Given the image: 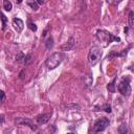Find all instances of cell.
Returning a JSON list of instances; mask_svg holds the SVG:
<instances>
[{
    "mask_svg": "<svg viewBox=\"0 0 134 134\" xmlns=\"http://www.w3.org/2000/svg\"><path fill=\"white\" fill-rule=\"evenodd\" d=\"M96 36V39L98 40V42L103 45V47H107L111 42H119L120 39L118 37H115L113 36L112 34L108 32L107 30H104V29H98L95 34Z\"/></svg>",
    "mask_w": 134,
    "mask_h": 134,
    "instance_id": "obj_1",
    "label": "cell"
},
{
    "mask_svg": "<svg viewBox=\"0 0 134 134\" xmlns=\"http://www.w3.org/2000/svg\"><path fill=\"white\" fill-rule=\"evenodd\" d=\"M65 59V54L63 52H53L50 57H48L45 61V65L47 67V69L52 70L54 68H57L62 61Z\"/></svg>",
    "mask_w": 134,
    "mask_h": 134,
    "instance_id": "obj_2",
    "label": "cell"
},
{
    "mask_svg": "<svg viewBox=\"0 0 134 134\" xmlns=\"http://www.w3.org/2000/svg\"><path fill=\"white\" fill-rule=\"evenodd\" d=\"M100 57H102V50L99 49L98 46L94 45L90 48L89 50V53H88V63L90 66H95L99 60H100Z\"/></svg>",
    "mask_w": 134,
    "mask_h": 134,
    "instance_id": "obj_3",
    "label": "cell"
},
{
    "mask_svg": "<svg viewBox=\"0 0 134 134\" xmlns=\"http://www.w3.org/2000/svg\"><path fill=\"white\" fill-rule=\"evenodd\" d=\"M117 90L124 96H129L131 94L132 89H131V86H130V77L129 76H127V77L124 76L122 77V80L120 81V83L117 86Z\"/></svg>",
    "mask_w": 134,
    "mask_h": 134,
    "instance_id": "obj_4",
    "label": "cell"
},
{
    "mask_svg": "<svg viewBox=\"0 0 134 134\" xmlns=\"http://www.w3.org/2000/svg\"><path fill=\"white\" fill-rule=\"evenodd\" d=\"M110 121L107 117H100L99 119H97L95 122H94V126H93V129H92V132L93 133H96V132H102L104 131L108 126H109Z\"/></svg>",
    "mask_w": 134,
    "mask_h": 134,
    "instance_id": "obj_5",
    "label": "cell"
},
{
    "mask_svg": "<svg viewBox=\"0 0 134 134\" xmlns=\"http://www.w3.org/2000/svg\"><path fill=\"white\" fill-rule=\"evenodd\" d=\"M15 122L17 125H25V126H28L31 130L36 131L37 130V127L34 125L32 120L29 119V118H26V117H19V118H16L15 119Z\"/></svg>",
    "mask_w": 134,
    "mask_h": 134,
    "instance_id": "obj_6",
    "label": "cell"
},
{
    "mask_svg": "<svg viewBox=\"0 0 134 134\" xmlns=\"http://www.w3.org/2000/svg\"><path fill=\"white\" fill-rule=\"evenodd\" d=\"M13 26L17 30V32H21L24 28V22L19 18H14L13 19Z\"/></svg>",
    "mask_w": 134,
    "mask_h": 134,
    "instance_id": "obj_7",
    "label": "cell"
},
{
    "mask_svg": "<svg viewBox=\"0 0 134 134\" xmlns=\"http://www.w3.org/2000/svg\"><path fill=\"white\" fill-rule=\"evenodd\" d=\"M74 44H75L74 39L71 37V38L68 39V41H67L64 45L61 46V49H62V50H72L73 47H74Z\"/></svg>",
    "mask_w": 134,
    "mask_h": 134,
    "instance_id": "obj_8",
    "label": "cell"
},
{
    "mask_svg": "<svg viewBox=\"0 0 134 134\" xmlns=\"http://www.w3.org/2000/svg\"><path fill=\"white\" fill-rule=\"evenodd\" d=\"M50 119V114L49 113H45V114H40L37 117V122L39 125H45L46 122H48V120Z\"/></svg>",
    "mask_w": 134,
    "mask_h": 134,
    "instance_id": "obj_9",
    "label": "cell"
},
{
    "mask_svg": "<svg viewBox=\"0 0 134 134\" xmlns=\"http://www.w3.org/2000/svg\"><path fill=\"white\" fill-rule=\"evenodd\" d=\"M92 81H93V79H92L91 74H86V75H84V77H83V82H84V86H85V87L90 86V85L92 84Z\"/></svg>",
    "mask_w": 134,
    "mask_h": 134,
    "instance_id": "obj_10",
    "label": "cell"
},
{
    "mask_svg": "<svg viewBox=\"0 0 134 134\" xmlns=\"http://www.w3.org/2000/svg\"><path fill=\"white\" fill-rule=\"evenodd\" d=\"M128 21H129V26L130 28L134 29V12H130L128 15Z\"/></svg>",
    "mask_w": 134,
    "mask_h": 134,
    "instance_id": "obj_11",
    "label": "cell"
},
{
    "mask_svg": "<svg viewBox=\"0 0 134 134\" xmlns=\"http://www.w3.org/2000/svg\"><path fill=\"white\" fill-rule=\"evenodd\" d=\"M115 82H116V77L112 80V82H110L108 85H107V89L109 90V92L111 93H114L115 92Z\"/></svg>",
    "mask_w": 134,
    "mask_h": 134,
    "instance_id": "obj_12",
    "label": "cell"
},
{
    "mask_svg": "<svg viewBox=\"0 0 134 134\" xmlns=\"http://www.w3.org/2000/svg\"><path fill=\"white\" fill-rule=\"evenodd\" d=\"M3 8L7 12H10L13 8V4L9 0H3Z\"/></svg>",
    "mask_w": 134,
    "mask_h": 134,
    "instance_id": "obj_13",
    "label": "cell"
},
{
    "mask_svg": "<svg viewBox=\"0 0 134 134\" xmlns=\"http://www.w3.org/2000/svg\"><path fill=\"white\" fill-rule=\"evenodd\" d=\"M45 46H46V49H50V48H52V46H53V39H52L51 36L48 37L47 40L45 41Z\"/></svg>",
    "mask_w": 134,
    "mask_h": 134,
    "instance_id": "obj_14",
    "label": "cell"
},
{
    "mask_svg": "<svg viewBox=\"0 0 134 134\" xmlns=\"http://www.w3.org/2000/svg\"><path fill=\"white\" fill-rule=\"evenodd\" d=\"M117 132L120 133V134H126V133H128V127H127V125H126V124L120 125V126L118 127V129H117Z\"/></svg>",
    "mask_w": 134,
    "mask_h": 134,
    "instance_id": "obj_15",
    "label": "cell"
},
{
    "mask_svg": "<svg viewBox=\"0 0 134 134\" xmlns=\"http://www.w3.org/2000/svg\"><path fill=\"white\" fill-rule=\"evenodd\" d=\"M31 61H32V55H31V53H27V54L25 55V58H24V64H25V66L29 65V64L31 63Z\"/></svg>",
    "mask_w": 134,
    "mask_h": 134,
    "instance_id": "obj_16",
    "label": "cell"
},
{
    "mask_svg": "<svg viewBox=\"0 0 134 134\" xmlns=\"http://www.w3.org/2000/svg\"><path fill=\"white\" fill-rule=\"evenodd\" d=\"M27 4H28L34 10H38V8H39V4H38L37 1H28Z\"/></svg>",
    "mask_w": 134,
    "mask_h": 134,
    "instance_id": "obj_17",
    "label": "cell"
},
{
    "mask_svg": "<svg viewBox=\"0 0 134 134\" xmlns=\"http://www.w3.org/2000/svg\"><path fill=\"white\" fill-rule=\"evenodd\" d=\"M24 58H25V54L23 52H19L17 55H16V61L18 63H21V62H24Z\"/></svg>",
    "mask_w": 134,
    "mask_h": 134,
    "instance_id": "obj_18",
    "label": "cell"
},
{
    "mask_svg": "<svg viewBox=\"0 0 134 134\" xmlns=\"http://www.w3.org/2000/svg\"><path fill=\"white\" fill-rule=\"evenodd\" d=\"M1 20H2V29L4 30L5 29V27H6V23H7V19H6V17H5V15L2 13L1 14Z\"/></svg>",
    "mask_w": 134,
    "mask_h": 134,
    "instance_id": "obj_19",
    "label": "cell"
},
{
    "mask_svg": "<svg viewBox=\"0 0 134 134\" xmlns=\"http://www.w3.org/2000/svg\"><path fill=\"white\" fill-rule=\"evenodd\" d=\"M27 26L29 27V29H30L31 31H37V26H36V24L32 23L30 20H28V22H27Z\"/></svg>",
    "mask_w": 134,
    "mask_h": 134,
    "instance_id": "obj_20",
    "label": "cell"
},
{
    "mask_svg": "<svg viewBox=\"0 0 134 134\" xmlns=\"http://www.w3.org/2000/svg\"><path fill=\"white\" fill-rule=\"evenodd\" d=\"M104 111H106L107 113H111V112H112V110H111V106L108 105V104H106V105L104 106Z\"/></svg>",
    "mask_w": 134,
    "mask_h": 134,
    "instance_id": "obj_21",
    "label": "cell"
},
{
    "mask_svg": "<svg viewBox=\"0 0 134 134\" xmlns=\"http://www.w3.org/2000/svg\"><path fill=\"white\" fill-rule=\"evenodd\" d=\"M0 92H1V102L3 103L5 99V93H4V91H0Z\"/></svg>",
    "mask_w": 134,
    "mask_h": 134,
    "instance_id": "obj_22",
    "label": "cell"
},
{
    "mask_svg": "<svg viewBox=\"0 0 134 134\" xmlns=\"http://www.w3.org/2000/svg\"><path fill=\"white\" fill-rule=\"evenodd\" d=\"M36 1L38 2V4H39V5H43L47 0H36Z\"/></svg>",
    "mask_w": 134,
    "mask_h": 134,
    "instance_id": "obj_23",
    "label": "cell"
},
{
    "mask_svg": "<svg viewBox=\"0 0 134 134\" xmlns=\"http://www.w3.org/2000/svg\"><path fill=\"white\" fill-rule=\"evenodd\" d=\"M128 69H129V70H131L132 72H134V65H131V66H129V67H128Z\"/></svg>",
    "mask_w": 134,
    "mask_h": 134,
    "instance_id": "obj_24",
    "label": "cell"
},
{
    "mask_svg": "<svg viewBox=\"0 0 134 134\" xmlns=\"http://www.w3.org/2000/svg\"><path fill=\"white\" fill-rule=\"evenodd\" d=\"M16 2L19 4V3H21V2H22V0H16Z\"/></svg>",
    "mask_w": 134,
    "mask_h": 134,
    "instance_id": "obj_25",
    "label": "cell"
}]
</instances>
